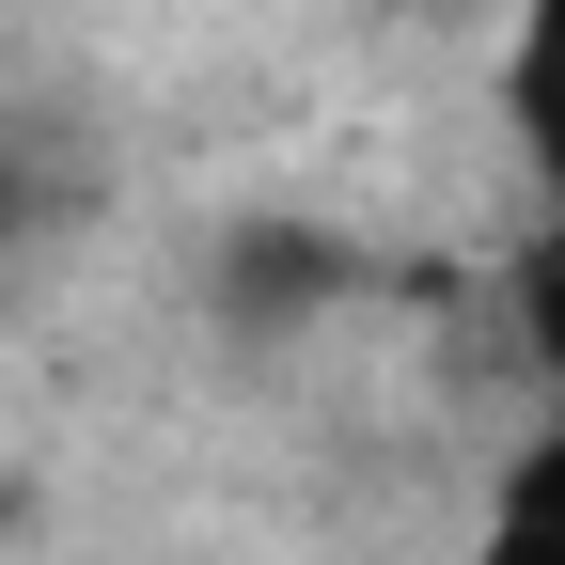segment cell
<instances>
[{"label": "cell", "mask_w": 565, "mask_h": 565, "mask_svg": "<svg viewBox=\"0 0 565 565\" xmlns=\"http://www.w3.org/2000/svg\"><path fill=\"white\" fill-rule=\"evenodd\" d=\"M456 565H565V424H534L503 456V487H487V519H471Z\"/></svg>", "instance_id": "obj_1"}, {"label": "cell", "mask_w": 565, "mask_h": 565, "mask_svg": "<svg viewBox=\"0 0 565 565\" xmlns=\"http://www.w3.org/2000/svg\"><path fill=\"white\" fill-rule=\"evenodd\" d=\"M503 126H519L534 189L565 204V0H519V47H503Z\"/></svg>", "instance_id": "obj_2"}, {"label": "cell", "mask_w": 565, "mask_h": 565, "mask_svg": "<svg viewBox=\"0 0 565 565\" xmlns=\"http://www.w3.org/2000/svg\"><path fill=\"white\" fill-rule=\"evenodd\" d=\"M503 315H519V362H534V377H565V204H550V236L519 252V282H503Z\"/></svg>", "instance_id": "obj_3"}]
</instances>
